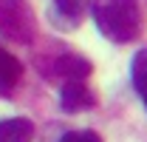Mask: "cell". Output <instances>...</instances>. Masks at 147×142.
I'll return each mask as SVG.
<instances>
[{
  "mask_svg": "<svg viewBox=\"0 0 147 142\" xmlns=\"http://www.w3.org/2000/svg\"><path fill=\"white\" fill-rule=\"evenodd\" d=\"M59 105L68 114H79V111H88L96 105V94L85 80H68L59 88Z\"/></svg>",
  "mask_w": 147,
  "mask_h": 142,
  "instance_id": "277c9868",
  "label": "cell"
},
{
  "mask_svg": "<svg viewBox=\"0 0 147 142\" xmlns=\"http://www.w3.org/2000/svg\"><path fill=\"white\" fill-rule=\"evenodd\" d=\"M139 97H142V100H144V108H147V91H142V94H139Z\"/></svg>",
  "mask_w": 147,
  "mask_h": 142,
  "instance_id": "30bf717a",
  "label": "cell"
},
{
  "mask_svg": "<svg viewBox=\"0 0 147 142\" xmlns=\"http://www.w3.org/2000/svg\"><path fill=\"white\" fill-rule=\"evenodd\" d=\"M82 12H85V0H54L57 23H59V26H65V29H74V26H79V20H82Z\"/></svg>",
  "mask_w": 147,
  "mask_h": 142,
  "instance_id": "8992f818",
  "label": "cell"
},
{
  "mask_svg": "<svg viewBox=\"0 0 147 142\" xmlns=\"http://www.w3.org/2000/svg\"><path fill=\"white\" fill-rule=\"evenodd\" d=\"M0 37L20 46L37 40V20L26 0H0Z\"/></svg>",
  "mask_w": 147,
  "mask_h": 142,
  "instance_id": "7a4b0ae2",
  "label": "cell"
},
{
  "mask_svg": "<svg viewBox=\"0 0 147 142\" xmlns=\"http://www.w3.org/2000/svg\"><path fill=\"white\" fill-rule=\"evenodd\" d=\"M59 142H102V139H99V134H96V131L82 128V131H68Z\"/></svg>",
  "mask_w": 147,
  "mask_h": 142,
  "instance_id": "9c48e42d",
  "label": "cell"
},
{
  "mask_svg": "<svg viewBox=\"0 0 147 142\" xmlns=\"http://www.w3.org/2000/svg\"><path fill=\"white\" fill-rule=\"evenodd\" d=\"M91 60L88 57H82V54H74V51H62L51 57V66H48V77H54L59 83H68V80H88L91 77Z\"/></svg>",
  "mask_w": 147,
  "mask_h": 142,
  "instance_id": "3957f363",
  "label": "cell"
},
{
  "mask_svg": "<svg viewBox=\"0 0 147 142\" xmlns=\"http://www.w3.org/2000/svg\"><path fill=\"white\" fill-rule=\"evenodd\" d=\"M91 17L110 43H133L142 34V9L136 0H93Z\"/></svg>",
  "mask_w": 147,
  "mask_h": 142,
  "instance_id": "6da1fadb",
  "label": "cell"
},
{
  "mask_svg": "<svg viewBox=\"0 0 147 142\" xmlns=\"http://www.w3.org/2000/svg\"><path fill=\"white\" fill-rule=\"evenodd\" d=\"M20 74H23V66H20V60L14 54H9L3 46H0V88H11V85H17Z\"/></svg>",
  "mask_w": 147,
  "mask_h": 142,
  "instance_id": "52a82bcc",
  "label": "cell"
},
{
  "mask_svg": "<svg viewBox=\"0 0 147 142\" xmlns=\"http://www.w3.org/2000/svg\"><path fill=\"white\" fill-rule=\"evenodd\" d=\"M133 85H136V91L142 94V91H147V48H142V51L133 57Z\"/></svg>",
  "mask_w": 147,
  "mask_h": 142,
  "instance_id": "ba28073f",
  "label": "cell"
},
{
  "mask_svg": "<svg viewBox=\"0 0 147 142\" xmlns=\"http://www.w3.org/2000/svg\"><path fill=\"white\" fill-rule=\"evenodd\" d=\"M34 125L26 117H9L0 119V142H31Z\"/></svg>",
  "mask_w": 147,
  "mask_h": 142,
  "instance_id": "5b68a950",
  "label": "cell"
}]
</instances>
